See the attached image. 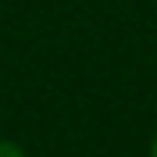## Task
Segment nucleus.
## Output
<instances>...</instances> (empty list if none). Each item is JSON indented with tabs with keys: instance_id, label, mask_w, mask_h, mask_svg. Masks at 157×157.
I'll list each match as a JSON object with an SVG mask.
<instances>
[{
	"instance_id": "nucleus-2",
	"label": "nucleus",
	"mask_w": 157,
	"mask_h": 157,
	"mask_svg": "<svg viewBox=\"0 0 157 157\" xmlns=\"http://www.w3.org/2000/svg\"><path fill=\"white\" fill-rule=\"evenodd\" d=\"M154 157H157V143H154Z\"/></svg>"
},
{
	"instance_id": "nucleus-1",
	"label": "nucleus",
	"mask_w": 157,
	"mask_h": 157,
	"mask_svg": "<svg viewBox=\"0 0 157 157\" xmlns=\"http://www.w3.org/2000/svg\"><path fill=\"white\" fill-rule=\"evenodd\" d=\"M0 157H21V150L14 143H7V139H0Z\"/></svg>"
}]
</instances>
